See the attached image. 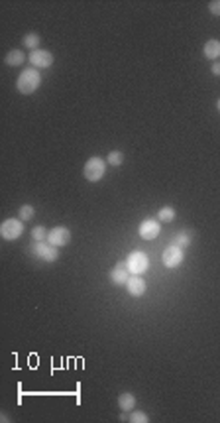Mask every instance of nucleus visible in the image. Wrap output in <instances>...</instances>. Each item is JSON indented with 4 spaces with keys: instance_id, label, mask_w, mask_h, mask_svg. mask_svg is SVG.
I'll return each instance as SVG.
<instances>
[{
    "instance_id": "1",
    "label": "nucleus",
    "mask_w": 220,
    "mask_h": 423,
    "mask_svg": "<svg viewBox=\"0 0 220 423\" xmlns=\"http://www.w3.org/2000/svg\"><path fill=\"white\" fill-rule=\"evenodd\" d=\"M40 85H42V75H40V71H35V67L24 69L16 81V87L22 95H32L40 89Z\"/></svg>"
},
{
    "instance_id": "2",
    "label": "nucleus",
    "mask_w": 220,
    "mask_h": 423,
    "mask_svg": "<svg viewBox=\"0 0 220 423\" xmlns=\"http://www.w3.org/2000/svg\"><path fill=\"white\" fill-rule=\"evenodd\" d=\"M83 173H85V179H87V181H93V183H95V181H100V179L104 178V173H106V162L99 156L90 157L87 164H85Z\"/></svg>"
},
{
    "instance_id": "3",
    "label": "nucleus",
    "mask_w": 220,
    "mask_h": 423,
    "mask_svg": "<svg viewBox=\"0 0 220 423\" xmlns=\"http://www.w3.org/2000/svg\"><path fill=\"white\" fill-rule=\"evenodd\" d=\"M126 264H128V270H130L132 276H142L143 272L150 268V258L142 250H134V252H130Z\"/></svg>"
},
{
    "instance_id": "4",
    "label": "nucleus",
    "mask_w": 220,
    "mask_h": 423,
    "mask_svg": "<svg viewBox=\"0 0 220 423\" xmlns=\"http://www.w3.org/2000/svg\"><path fill=\"white\" fill-rule=\"evenodd\" d=\"M30 254L38 260H44V262H55L59 258V248L53 244H45V242H35L30 248Z\"/></svg>"
},
{
    "instance_id": "5",
    "label": "nucleus",
    "mask_w": 220,
    "mask_h": 423,
    "mask_svg": "<svg viewBox=\"0 0 220 423\" xmlns=\"http://www.w3.org/2000/svg\"><path fill=\"white\" fill-rule=\"evenodd\" d=\"M0 234L4 240H16L24 234V221L22 219H6L0 226Z\"/></svg>"
},
{
    "instance_id": "6",
    "label": "nucleus",
    "mask_w": 220,
    "mask_h": 423,
    "mask_svg": "<svg viewBox=\"0 0 220 423\" xmlns=\"http://www.w3.org/2000/svg\"><path fill=\"white\" fill-rule=\"evenodd\" d=\"M161 260H163L165 268H177V266H181V264H183V260H185V252H183V248L171 244L169 248H165Z\"/></svg>"
},
{
    "instance_id": "7",
    "label": "nucleus",
    "mask_w": 220,
    "mask_h": 423,
    "mask_svg": "<svg viewBox=\"0 0 220 423\" xmlns=\"http://www.w3.org/2000/svg\"><path fill=\"white\" fill-rule=\"evenodd\" d=\"M47 242L53 246H67L69 242H71V231L67 228V226H55V228H51L49 231V234H47Z\"/></svg>"
},
{
    "instance_id": "8",
    "label": "nucleus",
    "mask_w": 220,
    "mask_h": 423,
    "mask_svg": "<svg viewBox=\"0 0 220 423\" xmlns=\"http://www.w3.org/2000/svg\"><path fill=\"white\" fill-rule=\"evenodd\" d=\"M28 59H30L32 67H35V69H47V67L53 65V56L49 51H45V49H35V51H32L28 56Z\"/></svg>"
},
{
    "instance_id": "9",
    "label": "nucleus",
    "mask_w": 220,
    "mask_h": 423,
    "mask_svg": "<svg viewBox=\"0 0 220 423\" xmlns=\"http://www.w3.org/2000/svg\"><path fill=\"white\" fill-rule=\"evenodd\" d=\"M159 231H161V226H159V223H157L155 219H145V221H142L140 226H138V233H140V236H142L143 240H154V238H157V236H159Z\"/></svg>"
},
{
    "instance_id": "10",
    "label": "nucleus",
    "mask_w": 220,
    "mask_h": 423,
    "mask_svg": "<svg viewBox=\"0 0 220 423\" xmlns=\"http://www.w3.org/2000/svg\"><path fill=\"white\" fill-rule=\"evenodd\" d=\"M130 276H132V274H130L126 262H120V264H116V266L110 270V281H112L114 286H126Z\"/></svg>"
},
{
    "instance_id": "11",
    "label": "nucleus",
    "mask_w": 220,
    "mask_h": 423,
    "mask_svg": "<svg viewBox=\"0 0 220 423\" xmlns=\"http://www.w3.org/2000/svg\"><path fill=\"white\" fill-rule=\"evenodd\" d=\"M126 290H128V293L132 297H142L145 290H148V286H145L143 278H140V276H130L128 284H126Z\"/></svg>"
},
{
    "instance_id": "12",
    "label": "nucleus",
    "mask_w": 220,
    "mask_h": 423,
    "mask_svg": "<svg viewBox=\"0 0 220 423\" xmlns=\"http://www.w3.org/2000/svg\"><path fill=\"white\" fill-rule=\"evenodd\" d=\"M203 54L207 59H218L220 57V42L218 40H209L205 47H203Z\"/></svg>"
},
{
    "instance_id": "13",
    "label": "nucleus",
    "mask_w": 220,
    "mask_h": 423,
    "mask_svg": "<svg viewBox=\"0 0 220 423\" xmlns=\"http://www.w3.org/2000/svg\"><path fill=\"white\" fill-rule=\"evenodd\" d=\"M118 406H120L122 412H132L134 408H136V396L130 394V392H124L118 398Z\"/></svg>"
},
{
    "instance_id": "14",
    "label": "nucleus",
    "mask_w": 220,
    "mask_h": 423,
    "mask_svg": "<svg viewBox=\"0 0 220 423\" xmlns=\"http://www.w3.org/2000/svg\"><path fill=\"white\" fill-rule=\"evenodd\" d=\"M24 61H26V56H24L20 49H12V51H8V56L4 57V63L10 67H18L22 65Z\"/></svg>"
},
{
    "instance_id": "15",
    "label": "nucleus",
    "mask_w": 220,
    "mask_h": 423,
    "mask_svg": "<svg viewBox=\"0 0 220 423\" xmlns=\"http://www.w3.org/2000/svg\"><path fill=\"white\" fill-rule=\"evenodd\" d=\"M22 42H24V45H26L28 49L35 51V49H40L38 45H40V42H42V40H40V36H38L35 32H30V33H26V36H24Z\"/></svg>"
},
{
    "instance_id": "16",
    "label": "nucleus",
    "mask_w": 220,
    "mask_h": 423,
    "mask_svg": "<svg viewBox=\"0 0 220 423\" xmlns=\"http://www.w3.org/2000/svg\"><path fill=\"white\" fill-rule=\"evenodd\" d=\"M171 244L179 246V248H187L191 246V234L189 233H177L173 238H171Z\"/></svg>"
},
{
    "instance_id": "17",
    "label": "nucleus",
    "mask_w": 220,
    "mask_h": 423,
    "mask_svg": "<svg viewBox=\"0 0 220 423\" xmlns=\"http://www.w3.org/2000/svg\"><path fill=\"white\" fill-rule=\"evenodd\" d=\"M157 217H159V223H171L175 219V209L173 207H161Z\"/></svg>"
},
{
    "instance_id": "18",
    "label": "nucleus",
    "mask_w": 220,
    "mask_h": 423,
    "mask_svg": "<svg viewBox=\"0 0 220 423\" xmlns=\"http://www.w3.org/2000/svg\"><path fill=\"white\" fill-rule=\"evenodd\" d=\"M47 231H45V226H33V231H32V238L35 240V242H44V240H47Z\"/></svg>"
},
{
    "instance_id": "19",
    "label": "nucleus",
    "mask_w": 220,
    "mask_h": 423,
    "mask_svg": "<svg viewBox=\"0 0 220 423\" xmlns=\"http://www.w3.org/2000/svg\"><path fill=\"white\" fill-rule=\"evenodd\" d=\"M33 215H35V211H33L32 205H22V207H20V211H18V217L22 219L24 223H26V221H30V219H33Z\"/></svg>"
},
{
    "instance_id": "20",
    "label": "nucleus",
    "mask_w": 220,
    "mask_h": 423,
    "mask_svg": "<svg viewBox=\"0 0 220 423\" xmlns=\"http://www.w3.org/2000/svg\"><path fill=\"white\" fill-rule=\"evenodd\" d=\"M122 162H124V154L122 152H118V150H112L108 154V164L114 167L122 166Z\"/></svg>"
},
{
    "instance_id": "21",
    "label": "nucleus",
    "mask_w": 220,
    "mask_h": 423,
    "mask_svg": "<svg viewBox=\"0 0 220 423\" xmlns=\"http://www.w3.org/2000/svg\"><path fill=\"white\" fill-rule=\"evenodd\" d=\"M128 421L132 423H148L150 421V417L145 415L143 412H132L130 415H128Z\"/></svg>"
},
{
    "instance_id": "22",
    "label": "nucleus",
    "mask_w": 220,
    "mask_h": 423,
    "mask_svg": "<svg viewBox=\"0 0 220 423\" xmlns=\"http://www.w3.org/2000/svg\"><path fill=\"white\" fill-rule=\"evenodd\" d=\"M209 10H210V14L220 16V0H212V2L209 4Z\"/></svg>"
},
{
    "instance_id": "23",
    "label": "nucleus",
    "mask_w": 220,
    "mask_h": 423,
    "mask_svg": "<svg viewBox=\"0 0 220 423\" xmlns=\"http://www.w3.org/2000/svg\"><path fill=\"white\" fill-rule=\"evenodd\" d=\"M210 71H212V75L220 77V61H214V63H212V67H210Z\"/></svg>"
},
{
    "instance_id": "24",
    "label": "nucleus",
    "mask_w": 220,
    "mask_h": 423,
    "mask_svg": "<svg viewBox=\"0 0 220 423\" xmlns=\"http://www.w3.org/2000/svg\"><path fill=\"white\" fill-rule=\"evenodd\" d=\"M216 109H218V112H220V99H218V102H216Z\"/></svg>"
}]
</instances>
